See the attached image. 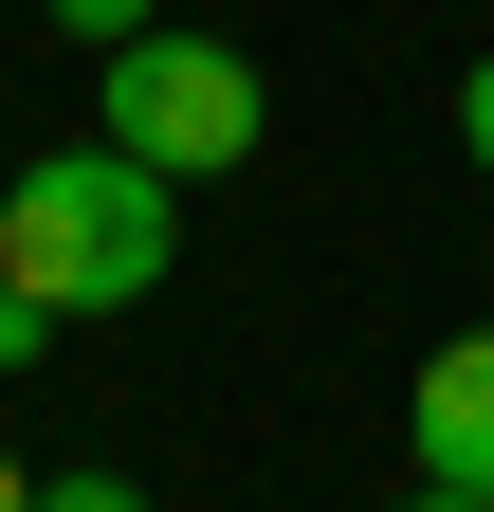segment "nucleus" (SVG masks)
Returning a JSON list of instances; mask_svg holds the SVG:
<instances>
[{
	"instance_id": "nucleus-1",
	"label": "nucleus",
	"mask_w": 494,
	"mask_h": 512,
	"mask_svg": "<svg viewBox=\"0 0 494 512\" xmlns=\"http://www.w3.org/2000/svg\"><path fill=\"white\" fill-rule=\"evenodd\" d=\"M0 275H19L55 330H110V311H147L183 275V183L92 128V147H55V165L0 183Z\"/></svg>"
},
{
	"instance_id": "nucleus-7",
	"label": "nucleus",
	"mask_w": 494,
	"mask_h": 512,
	"mask_svg": "<svg viewBox=\"0 0 494 512\" xmlns=\"http://www.w3.org/2000/svg\"><path fill=\"white\" fill-rule=\"evenodd\" d=\"M19 494H37V476H19V458H0V512H19Z\"/></svg>"
},
{
	"instance_id": "nucleus-2",
	"label": "nucleus",
	"mask_w": 494,
	"mask_h": 512,
	"mask_svg": "<svg viewBox=\"0 0 494 512\" xmlns=\"http://www.w3.org/2000/svg\"><path fill=\"white\" fill-rule=\"evenodd\" d=\"M92 128H110V147H147L165 183H220V165H257L275 92H257V55H238V37L147 19V37H110V55H92Z\"/></svg>"
},
{
	"instance_id": "nucleus-3",
	"label": "nucleus",
	"mask_w": 494,
	"mask_h": 512,
	"mask_svg": "<svg viewBox=\"0 0 494 512\" xmlns=\"http://www.w3.org/2000/svg\"><path fill=\"white\" fill-rule=\"evenodd\" d=\"M403 476L440 494V512H494V330L421 348V384H403Z\"/></svg>"
},
{
	"instance_id": "nucleus-6",
	"label": "nucleus",
	"mask_w": 494,
	"mask_h": 512,
	"mask_svg": "<svg viewBox=\"0 0 494 512\" xmlns=\"http://www.w3.org/2000/svg\"><path fill=\"white\" fill-rule=\"evenodd\" d=\"M37 348H55V311H37L19 275H0V366H37Z\"/></svg>"
},
{
	"instance_id": "nucleus-5",
	"label": "nucleus",
	"mask_w": 494,
	"mask_h": 512,
	"mask_svg": "<svg viewBox=\"0 0 494 512\" xmlns=\"http://www.w3.org/2000/svg\"><path fill=\"white\" fill-rule=\"evenodd\" d=\"M458 165L494 183V55H476V74H458Z\"/></svg>"
},
{
	"instance_id": "nucleus-4",
	"label": "nucleus",
	"mask_w": 494,
	"mask_h": 512,
	"mask_svg": "<svg viewBox=\"0 0 494 512\" xmlns=\"http://www.w3.org/2000/svg\"><path fill=\"white\" fill-rule=\"evenodd\" d=\"M37 19H55V37H92V55H110V37H147V19H165V0H37Z\"/></svg>"
}]
</instances>
